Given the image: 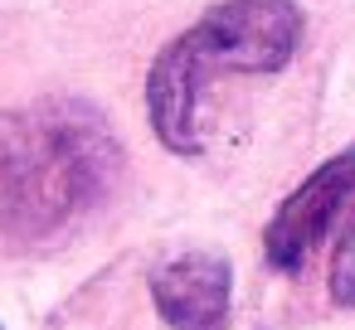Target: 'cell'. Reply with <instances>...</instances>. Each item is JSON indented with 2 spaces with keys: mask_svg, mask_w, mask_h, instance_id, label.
I'll return each instance as SVG.
<instances>
[{
  "mask_svg": "<svg viewBox=\"0 0 355 330\" xmlns=\"http://www.w3.org/2000/svg\"><path fill=\"white\" fill-rule=\"evenodd\" d=\"M326 291H331V301H336V306L355 311V223L345 228V238H340V243H336V253H331Z\"/></svg>",
  "mask_w": 355,
  "mask_h": 330,
  "instance_id": "5b68a950",
  "label": "cell"
},
{
  "mask_svg": "<svg viewBox=\"0 0 355 330\" xmlns=\"http://www.w3.org/2000/svg\"><path fill=\"white\" fill-rule=\"evenodd\" d=\"M297 0H219L175 35L146 73V117L166 151H205V98L224 78L282 73L302 44Z\"/></svg>",
  "mask_w": 355,
  "mask_h": 330,
  "instance_id": "7a4b0ae2",
  "label": "cell"
},
{
  "mask_svg": "<svg viewBox=\"0 0 355 330\" xmlns=\"http://www.w3.org/2000/svg\"><path fill=\"white\" fill-rule=\"evenodd\" d=\"M0 330H6V325H0Z\"/></svg>",
  "mask_w": 355,
  "mask_h": 330,
  "instance_id": "8992f818",
  "label": "cell"
},
{
  "mask_svg": "<svg viewBox=\"0 0 355 330\" xmlns=\"http://www.w3.org/2000/svg\"><path fill=\"white\" fill-rule=\"evenodd\" d=\"M127 156L112 122L78 98L0 107V238L59 243L122 185Z\"/></svg>",
  "mask_w": 355,
  "mask_h": 330,
  "instance_id": "6da1fadb",
  "label": "cell"
},
{
  "mask_svg": "<svg viewBox=\"0 0 355 330\" xmlns=\"http://www.w3.org/2000/svg\"><path fill=\"white\" fill-rule=\"evenodd\" d=\"M355 199V146L321 161L268 219L263 228V257L272 272L297 277L311 253L321 248V238L331 233V223L340 219V209Z\"/></svg>",
  "mask_w": 355,
  "mask_h": 330,
  "instance_id": "3957f363",
  "label": "cell"
},
{
  "mask_svg": "<svg viewBox=\"0 0 355 330\" xmlns=\"http://www.w3.org/2000/svg\"><path fill=\"white\" fill-rule=\"evenodd\" d=\"M151 306L171 330H229L234 267L219 248H190L151 272Z\"/></svg>",
  "mask_w": 355,
  "mask_h": 330,
  "instance_id": "277c9868",
  "label": "cell"
}]
</instances>
